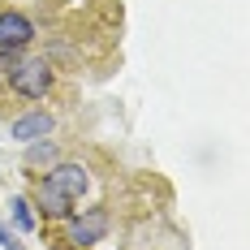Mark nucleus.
Instances as JSON below:
<instances>
[{
	"mask_svg": "<svg viewBox=\"0 0 250 250\" xmlns=\"http://www.w3.org/2000/svg\"><path fill=\"white\" fill-rule=\"evenodd\" d=\"M56 86V69L48 56H26V52H0V112L9 100H43Z\"/></svg>",
	"mask_w": 250,
	"mask_h": 250,
	"instance_id": "nucleus-1",
	"label": "nucleus"
},
{
	"mask_svg": "<svg viewBox=\"0 0 250 250\" xmlns=\"http://www.w3.org/2000/svg\"><path fill=\"white\" fill-rule=\"evenodd\" d=\"M86 186H91L86 164H78V160H56V164L48 168V177L35 186V203H39L43 216L65 220V216H74V207L82 203Z\"/></svg>",
	"mask_w": 250,
	"mask_h": 250,
	"instance_id": "nucleus-2",
	"label": "nucleus"
},
{
	"mask_svg": "<svg viewBox=\"0 0 250 250\" xmlns=\"http://www.w3.org/2000/svg\"><path fill=\"white\" fill-rule=\"evenodd\" d=\"M65 220H69L65 237L74 242V250L104 242V237H108V229H112V216H108L104 207H86V211H74V216H65Z\"/></svg>",
	"mask_w": 250,
	"mask_h": 250,
	"instance_id": "nucleus-3",
	"label": "nucleus"
},
{
	"mask_svg": "<svg viewBox=\"0 0 250 250\" xmlns=\"http://www.w3.org/2000/svg\"><path fill=\"white\" fill-rule=\"evenodd\" d=\"M35 39V22L22 9H0V52H26Z\"/></svg>",
	"mask_w": 250,
	"mask_h": 250,
	"instance_id": "nucleus-4",
	"label": "nucleus"
},
{
	"mask_svg": "<svg viewBox=\"0 0 250 250\" xmlns=\"http://www.w3.org/2000/svg\"><path fill=\"white\" fill-rule=\"evenodd\" d=\"M52 129H56L52 112H22L9 121V138L13 143H39V138H52Z\"/></svg>",
	"mask_w": 250,
	"mask_h": 250,
	"instance_id": "nucleus-5",
	"label": "nucleus"
},
{
	"mask_svg": "<svg viewBox=\"0 0 250 250\" xmlns=\"http://www.w3.org/2000/svg\"><path fill=\"white\" fill-rule=\"evenodd\" d=\"M9 216H13L18 233H35V216H30V203L26 199H9Z\"/></svg>",
	"mask_w": 250,
	"mask_h": 250,
	"instance_id": "nucleus-6",
	"label": "nucleus"
},
{
	"mask_svg": "<svg viewBox=\"0 0 250 250\" xmlns=\"http://www.w3.org/2000/svg\"><path fill=\"white\" fill-rule=\"evenodd\" d=\"M30 147V164L39 168V164H56L61 160V151H56V143H48V138H39V143H26Z\"/></svg>",
	"mask_w": 250,
	"mask_h": 250,
	"instance_id": "nucleus-7",
	"label": "nucleus"
},
{
	"mask_svg": "<svg viewBox=\"0 0 250 250\" xmlns=\"http://www.w3.org/2000/svg\"><path fill=\"white\" fill-rule=\"evenodd\" d=\"M0 246H4V250H26L22 242H18L13 233H9V225H0Z\"/></svg>",
	"mask_w": 250,
	"mask_h": 250,
	"instance_id": "nucleus-8",
	"label": "nucleus"
},
{
	"mask_svg": "<svg viewBox=\"0 0 250 250\" xmlns=\"http://www.w3.org/2000/svg\"><path fill=\"white\" fill-rule=\"evenodd\" d=\"M56 250H74V246H56Z\"/></svg>",
	"mask_w": 250,
	"mask_h": 250,
	"instance_id": "nucleus-9",
	"label": "nucleus"
}]
</instances>
